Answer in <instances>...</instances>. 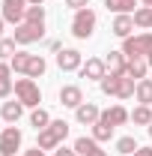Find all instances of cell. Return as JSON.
<instances>
[{
  "label": "cell",
  "instance_id": "obj_1",
  "mask_svg": "<svg viewBox=\"0 0 152 156\" xmlns=\"http://www.w3.org/2000/svg\"><path fill=\"white\" fill-rule=\"evenodd\" d=\"M66 135H69V123L66 120H51V126L39 132L36 147H42V150H57L60 144L66 141Z\"/></svg>",
  "mask_w": 152,
  "mask_h": 156
},
{
  "label": "cell",
  "instance_id": "obj_2",
  "mask_svg": "<svg viewBox=\"0 0 152 156\" xmlns=\"http://www.w3.org/2000/svg\"><path fill=\"white\" fill-rule=\"evenodd\" d=\"M95 24H98V15H95L90 6L87 9H78L75 18H72V36L75 39H90L95 33Z\"/></svg>",
  "mask_w": 152,
  "mask_h": 156
},
{
  "label": "cell",
  "instance_id": "obj_3",
  "mask_svg": "<svg viewBox=\"0 0 152 156\" xmlns=\"http://www.w3.org/2000/svg\"><path fill=\"white\" fill-rule=\"evenodd\" d=\"M15 99L24 102V108H39V102H42V90H39V84L33 78H18L15 81Z\"/></svg>",
  "mask_w": 152,
  "mask_h": 156
},
{
  "label": "cell",
  "instance_id": "obj_4",
  "mask_svg": "<svg viewBox=\"0 0 152 156\" xmlns=\"http://www.w3.org/2000/svg\"><path fill=\"white\" fill-rule=\"evenodd\" d=\"M122 54L131 57H149L152 54V33H137V36L122 39Z\"/></svg>",
  "mask_w": 152,
  "mask_h": 156
},
{
  "label": "cell",
  "instance_id": "obj_5",
  "mask_svg": "<svg viewBox=\"0 0 152 156\" xmlns=\"http://www.w3.org/2000/svg\"><path fill=\"white\" fill-rule=\"evenodd\" d=\"M21 129L15 123H9V126H3L0 129V156H15V150H21Z\"/></svg>",
  "mask_w": 152,
  "mask_h": 156
},
{
  "label": "cell",
  "instance_id": "obj_6",
  "mask_svg": "<svg viewBox=\"0 0 152 156\" xmlns=\"http://www.w3.org/2000/svg\"><path fill=\"white\" fill-rule=\"evenodd\" d=\"M27 0H3L0 3V15H3V21L6 24H24V15H27Z\"/></svg>",
  "mask_w": 152,
  "mask_h": 156
},
{
  "label": "cell",
  "instance_id": "obj_7",
  "mask_svg": "<svg viewBox=\"0 0 152 156\" xmlns=\"http://www.w3.org/2000/svg\"><path fill=\"white\" fill-rule=\"evenodd\" d=\"M45 36V24H27V21H24V24H18V27H15V42H18V45H33V42H39V39Z\"/></svg>",
  "mask_w": 152,
  "mask_h": 156
},
{
  "label": "cell",
  "instance_id": "obj_8",
  "mask_svg": "<svg viewBox=\"0 0 152 156\" xmlns=\"http://www.w3.org/2000/svg\"><path fill=\"white\" fill-rule=\"evenodd\" d=\"M57 66L60 72H81L84 57H81L78 48H63V51H57Z\"/></svg>",
  "mask_w": 152,
  "mask_h": 156
},
{
  "label": "cell",
  "instance_id": "obj_9",
  "mask_svg": "<svg viewBox=\"0 0 152 156\" xmlns=\"http://www.w3.org/2000/svg\"><path fill=\"white\" fill-rule=\"evenodd\" d=\"M98 117H101V108L95 102H81L75 108V120L81 126H93V123H98Z\"/></svg>",
  "mask_w": 152,
  "mask_h": 156
},
{
  "label": "cell",
  "instance_id": "obj_10",
  "mask_svg": "<svg viewBox=\"0 0 152 156\" xmlns=\"http://www.w3.org/2000/svg\"><path fill=\"white\" fill-rule=\"evenodd\" d=\"M107 75V66H104V60L101 57H90L84 66H81V78H90V81H101V78Z\"/></svg>",
  "mask_w": 152,
  "mask_h": 156
},
{
  "label": "cell",
  "instance_id": "obj_11",
  "mask_svg": "<svg viewBox=\"0 0 152 156\" xmlns=\"http://www.w3.org/2000/svg\"><path fill=\"white\" fill-rule=\"evenodd\" d=\"M81 102H84V90H81L78 84L60 87V105H63V108H78Z\"/></svg>",
  "mask_w": 152,
  "mask_h": 156
},
{
  "label": "cell",
  "instance_id": "obj_12",
  "mask_svg": "<svg viewBox=\"0 0 152 156\" xmlns=\"http://www.w3.org/2000/svg\"><path fill=\"white\" fill-rule=\"evenodd\" d=\"M101 120L111 123V126H125V123L131 120V111H125L122 105H111V108L101 111Z\"/></svg>",
  "mask_w": 152,
  "mask_h": 156
},
{
  "label": "cell",
  "instance_id": "obj_13",
  "mask_svg": "<svg viewBox=\"0 0 152 156\" xmlns=\"http://www.w3.org/2000/svg\"><path fill=\"white\" fill-rule=\"evenodd\" d=\"M111 33L119 39H128L134 33V15H116L114 24H111Z\"/></svg>",
  "mask_w": 152,
  "mask_h": 156
},
{
  "label": "cell",
  "instance_id": "obj_14",
  "mask_svg": "<svg viewBox=\"0 0 152 156\" xmlns=\"http://www.w3.org/2000/svg\"><path fill=\"white\" fill-rule=\"evenodd\" d=\"M104 66H107V72H111V75H125L128 57H125L122 51H111V54L104 57Z\"/></svg>",
  "mask_w": 152,
  "mask_h": 156
},
{
  "label": "cell",
  "instance_id": "obj_15",
  "mask_svg": "<svg viewBox=\"0 0 152 156\" xmlns=\"http://www.w3.org/2000/svg\"><path fill=\"white\" fill-rule=\"evenodd\" d=\"M21 114H24V102H3V108H0V120L3 123H18Z\"/></svg>",
  "mask_w": 152,
  "mask_h": 156
},
{
  "label": "cell",
  "instance_id": "obj_16",
  "mask_svg": "<svg viewBox=\"0 0 152 156\" xmlns=\"http://www.w3.org/2000/svg\"><path fill=\"white\" fill-rule=\"evenodd\" d=\"M72 147H75V153H78V156H95L98 150H101V147H98V141H95L93 135H90V138H87V135H81L75 144H72Z\"/></svg>",
  "mask_w": 152,
  "mask_h": 156
},
{
  "label": "cell",
  "instance_id": "obj_17",
  "mask_svg": "<svg viewBox=\"0 0 152 156\" xmlns=\"http://www.w3.org/2000/svg\"><path fill=\"white\" fill-rule=\"evenodd\" d=\"M146 69H149L146 57H131V60H128V66H125V75L134 78V81H140V78H146Z\"/></svg>",
  "mask_w": 152,
  "mask_h": 156
},
{
  "label": "cell",
  "instance_id": "obj_18",
  "mask_svg": "<svg viewBox=\"0 0 152 156\" xmlns=\"http://www.w3.org/2000/svg\"><path fill=\"white\" fill-rule=\"evenodd\" d=\"M104 6H107V12H114V15H134L137 0H104Z\"/></svg>",
  "mask_w": 152,
  "mask_h": 156
},
{
  "label": "cell",
  "instance_id": "obj_19",
  "mask_svg": "<svg viewBox=\"0 0 152 156\" xmlns=\"http://www.w3.org/2000/svg\"><path fill=\"white\" fill-rule=\"evenodd\" d=\"M134 99H137L140 105H152V78H140V81H137Z\"/></svg>",
  "mask_w": 152,
  "mask_h": 156
},
{
  "label": "cell",
  "instance_id": "obj_20",
  "mask_svg": "<svg viewBox=\"0 0 152 156\" xmlns=\"http://www.w3.org/2000/svg\"><path fill=\"white\" fill-rule=\"evenodd\" d=\"M30 51H15L12 60H9V66H12V72H18V75H27V66H30Z\"/></svg>",
  "mask_w": 152,
  "mask_h": 156
},
{
  "label": "cell",
  "instance_id": "obj_21",
  "mask_svg": "<svg viewBox=\"0 0 152 156\" xmlns=\"http://www.w3.org/2000/svg\"><path fill=\"white\" fill-rule=\"evenodd\" d=\"M51 120H54V117L48 114L45 108H33V114H30V126H33L36 132H42V129H48V126H51Z\"/></svg>",
  "mask_w": 152,
  "mask_h": 156
},
{
  "label": "cell",
  "instance_id": "obj_22",
  "mask_svg": "<svg viewBox=\"0 0 152 156\" xmlns=\"http://www.w3.org/2000/svg\"><path fill=\"white\" fill-rule=\"evenodd\" d=\"M137 90V81L128 75H119V87H116V99H131Z\"/></svg>",
  "mask_w": 152,
  "mask_h": 156
},
{
  "label": "cell",
  "instance_id": "obj_23",
  "mask_svg": "<svg viewBox=\"0 0 152 156\" xmlns=\"http://www.w3.org/2000/svg\"><path fill=\"white\" fill-rule=\"evenodd\" d=\"M131 123L134 126H149L152 123V105H137L131 111Z\"/></svg>",
  "mask_w": 152,
  "mask_h": 156
},
{
  "label": "cell",
  "instance_id": "obj_24",
  "mask_svg": "<svg viewBox=\"0 0 152 156\" xmlns=\"http://www.w3.org/2000/svg\"><path fill=\"white\" fill-rule=\"evenodd\" d=\"M45 69H48V60L42 57V54H33L30 57V66H27V78H42Z\"/></svg>",
  "mask_w": 152,
  "mask_h": 156
},
{
  "label": "cell",
  "instance_id": "obj_25",
  "mask_svg": "<svg viewBox=\"0 0 152 156\" xmlns=\"http://www.w3.org/2000/svg\"><path fill=\"white\" fill-rule=\"evenodd\" d=\"M134 27H140V30H149L152 27V6L134 9Z\"/></svg>",
  "mask_w": 152,
  "mask_h": 156
},
{
  "label": "cell",
  "instance_id": "obj_26",
  "mask_svg": "<svg viewBox=\"0 0 152 156\" xmlns=\"http://www.w3.org/2000/svg\"><path fill=\"white\" fill-rule=\"evenodd\" d=\"M114 129H116V126L104 123V120L98 117V123H93V138H95V141H111V138H114Z\"/></svg>",
  "mask_w": 152,
  "mask_h": 156
},
{
  "label": "cell",
  "instance_id": "obj_27",
  "mask_svg": "<svg viewBox=\"0 0 152 156\" xmlns=\"http://www.w3.org/2000/svg\"><path fill=\"white\" fill-rule=\"evenodd\" d=\"M137 147H140V144L134 141V135H122V138H116V153H122V156H131Z\"/></svg>",
  "mask_w": 152,
  "mask_h": 156
},
{
  "label": "cell",
  "instance_id": "obj_28",
  "mask_svg": "<svg viewBox=\"0 0 152 156\" xmlns=\"http://www.w3.org/2000/svg\"><path fill=\"white\" fill-rule=\"evenodd\" d=\"M98 87H101V93H104V96H116V87H119V75H111V72H107V75L98 81Z\"/></svg>",
  "mask_w": 152,
  "mask_h": 156
},
{
  "label": "cell",
  "instance_id": "obj_29",
  "mask_svg": "<svg viewBox=\"0 0 152 156\" xmlns=\"http://www.w3.org/2000/svg\"><path fill=\"white\" fill-rule=\"evenodd\" d=\"M24 21L27 24H45V6H27Z\"/></svg>",
  "mask_w": 152,
  "mask_h": 156
},
{
  "label": "cell",
  "instance_id": "obj_30",
  "mask_svg": "<svg viewBox=\"0 0 152 156\" xmlns=\"http://www.w3.org/2000/svg\"><path fill=\"white\" fill-rule=\"evenodd\" d=\"M18 51L15 39H0V60H12V54Z\"/></svg>",
  "mask_w": 152,
  "mask_h": 156
},
{
  "label": "cell",
  "instance_id": "obj_31",
  "mask_svg": "<svg viewBox=\"0 0 152 156\" xmlns=\"http://www.w3.org/2000/svg\"><path fill=\"white\" fill-rule=\"evenodd\" d=\"M12 90H15V81L12 78H0V99H6Z\"/></svg>",
  "mask_w": 152,
  "mask_h": 156
},
{
  "label": "cell",
  "instance_id": "obj_32",
  "mask_svg": "<svg viewBox=\"0 0 152 156\" xmlns=\"http://www.w3.org/2000/svg\"><path fill=\"white\" fill-rule=\"evenodd\" d=\"M66 6H69V9H87V6H90V0H66Z\"/></svg>",
  "mask_w": 152,
  "mask_h": 156
},
{
  "label": "cell",
  "instance_id": "obj_33",
  "mask_svg": "<svg viewBox=\"0 0 152 156\" xmlns=\"http://www.w3.org/2000/svg\"><path fill=\"white\" fill-rule=\"evenodd\" d=\"M51 156H78V153H75V147H63V144H60Z\"/></svg>",
  "mask_w": 152,
  "mask_h": 156
},
{
  "label": "cell",
  "instance_id": "obj_34",
  "mask_svg": "<svg viewBox=\"0 0 152 156\" xmlns=\"http://www.w3.org/2000/svg\"><path fill=\"white\" fill-rule=\"evenodd\" d=\"M131 156H152V147H137Z\"/></svg>",
  "mask_w": 152,
  "mask_h": 156
},
{
  "label": "cell",
  "instance_id": "obj_35",
  "mask_svg": "<svg viewBox=\"0 0 152 156\" xmlns=\"http://www.w3.org/2000/svg\"><path fill=\"white\" fill-rule=\"evenodd\" d=\"M24 156H45V150L42 147H33V150H24Z\"/></svg>",
  "mask_w": 152,
  "mask_h": 156
},
{
  "label": "cell",
  "instance_id": "obj_36",
  "mask_svg": "<svg viewBox=\"0 0 152 156\" xmlns=\"http://www.w3.org/2000/svg\"><path fill=\"white\" fill-rule=\"evenodd\" d=\"M27 3H30V6H42L45 0H27Z\"/></svg>",
  "mask_w": 152,
  "mask_h": 156
},
{
  "label": "cell",
  "instance_id": "obj_37",
  "mask_svg": "<svg viewBox=\"0 0 152 156\" xmlns=\"http://www.w3.org/2000/svg\"><path fill=\"white\" fill-rule=\"evenodd\" d=\"M3 27H6V21H3V15H0V39H3Z\"/></svg>",
  "mask_w": 152,
  "mask_h": 156
},
{
  "label": "cell",
  "instance_id": "obj_38",
  "mask_svg": "<svg viewBox=\"0 0 152 156\" xmlns=\"http://www.w3.org/2000/svg\"><path fill=\"white\" fill-rule=\"evenodd\" d=\"M140 3H143V6H152V0H140Z\"/></svg>",
  "mask_w": 152,
  "mask_h": 156
},
{
  "label": "cell",
  "instance_id": "obj_39",
  "mask_svg": "<svg viewBox=\"0 0 152 156\" xmlns=\"http://www.w3.org/2000/svg\"><path fill=\"white\" fill-rule=\"evenodd\" d=\"M146 132H149V138H152V123H149V126H146Z\"/></svg>",
  "mask_w": 152,
  "mask_h": 156
},
{
  "label": "cell",
  "instance_id": "obj_40",
  "mask_svg": "<svg viewBox=\"0 0 152 156\" xmlns=\"http://www.w3.org/2000/svg\"><path fill=\"white\" fill-rule=\"evenodd\" d=\"M95 156H107V153H104V150H98V153H95Z\"/></svg>",
  "mask_w": 152,
  "mask_h": 156
},
{
  "label": "cell",
  "instance_id": "obj_41",
  "mask_svg": "<svg viewBox=\"0 0 152 156\" xmlns=\"http://www.w3.org/2000/svg\"><path fill=\"white\" fill-rule=\"evenodd\" d=\"M146 63H149V66H152V54H149V57H146Z\"/></svg>",
  "mask_w": 152,
  "mask_h": 156
}]
</instances>
